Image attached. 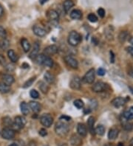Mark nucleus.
Listing matches in <instances>:
<instances>
[{"label":"nucleus","mask_w":133,"mask_h":146,"mask_svg":"<svg viewBox=\"0 0 133 146\" xmlns=\"http://www.w3.org/2000/svg\"><path fill=\"white\" fill-rule=\"evenodd\" d=\"M73 105L76 107L77 109H82L84 107V103L83 102V100H80V99H77V100H76L73 102Z\"/></svg>","instance_id":"34"},{"label":"nucleus","mask_w":133,"mask_h":146,"mask_svg":"<svg viewBox=\"0 0 133 146\" xmlns=\"http://www.w3.org/2000/svg\"><path fill=\"white\" fill-rule=\"evenodd\" d=\"M130 144H131L132 146H133V138L130 140Z\"/></svg>","instance_id":"57"},{"label":"nucleus","mask_w":133,"mask_h":146,"mask_svg":"<svg viewBox=\"0 0 133 146\" xmlns=\"http://www.w3.org/2000/svg\"><path fill=\"white\" fill-rule=\"evenodd\" d=\"M4 15V8L2 5L0 4V17H2Z\"/></svg>","instance_id":"50"},{"label":"nucleus","mask_w":133,"mask_h":146,"mask_svg":"<svg viewBox=\"0 0 133 146\" xmlns=\"http://www.w3.org/2000/svg\"><path fill=\"white\" fill-rule=\"evenodd\" d=\"M70 87L75 90H79L82 88V81L78 76L73 77L70 82Z\"/></svg>","instance_id":"7"},{"label":"nucleus","mask_w":133,"mask_h":146,"mask_svg":"<svg viewBox=\"0 0 133 146\" xmlns=\"http://www.w3.org/2000/svg\"><path fill=\"white\" fill-rule=\"evenodd\" d=\"M87 19L90 22L92 23H95L98 21V17L94 14V13H90V14L87 16Z\"/></svg>","instance_id":"37"},{"label":"nucleus","mask_w":133,"mask_h":146,"mask_svg":"<svg viewBox=\"0 0 133 146\" xmlns=\"http://www.w3.org/2000/svg\"><path fill=\"white\" fill-rule=\"evenodd\" d=\"M3 122L5 123V124L7 126H9L8 128H11V125H12V123H13L11 118L8 117H6L3 118Z\"/></svg>","instance_id":"39"},{"label":"nucleus","mask_w":133,"mask_h":146,"mask_svg":"<svg viewBox=\"0 0 133 146\" xmlns=\"http://www.w3.org/2000/svg\"><path fill=\"white\" fill-rule=\"evenodd\" d=\"M118 130L116 128H112L110 129V131L108 133V138L109 139H115V138H117L118 136Z\"/></svg>","instance_id":"26"},{"label":"nucleus","mask_w":133,"mask_h":146,"mask_svg":"<svg viewBox=\"0 0 133 146\" xmlns=\"http://www.w3.org/2000/svg\"><path fill=\"white\" fill-rule=\"evenodd\" d=\"M21 67L23 68H29V64H26V63H25V64H23L22 65H21Z\"/></svg>","instance_id":"53"},{"label":"nucleus","mask_w":133,"mask_h":146,"mask_svg":"<svg viewBox=\"0 0 133 146\" xmlns=\"http://www.w3.org/2000/svg\"><path fill=\"white\" fill-rule=\"evenodd\" d=\"M46 57V55L44 54H40V55H38L37 57L35 58V60H36V62L39 64H41V65H43V62H44V60Z\"/></svg>","instance_id":"35"},{"label":"nucleus","mask_w":133,"mask_h":146,"mask_svg":"<svg viewBox=\"0 0 133 146\" xmlns=\"http://www.w3.org/2000/svg\"><path fill=\"white\" fill-rule=\"evenodd\" d=\"M39 49H40V46H39V44L36 41L33 44V49L30 52V55H29V58L30 59H35V58L37 57V55H39Z\"/></svg>","instance_id":"12"},{"label":"nucleus","mask_w":133,"mask_h":146,"mask_svg":"<svg viewBox=\"0 0 133 146\" xmlns=\"http://www.w3.org/2000/svg\"><path fill=\"white\" fill-rule=\"evenodd\" d=\"M5 69H6V70H7L8 72H12V71H13V70H14V69H15L14 66H13V64H7V65H6V66H5Z\"/></svg>","instance_id":"43"},{"label":"nucleus","mask_w":133,"mask_h":146,"mask_svg":"<svg viewBox=\"0 0 133 146\" xmlns=\"http://www.w3.org/2000/svg\"><path fill=\"white\" fill-rule=\"evenodd\" d=\"M47 16L50 21H58L59 18V14L56 11L51 9L47 12Z\"/></svg>","instance_id":"16"},{"label":"nucleus","mask_w":133,"mask_h":146,"mask_svg":"<svg viewBox=\"0 0 133 146\" xmlns=\"http://www.w3.org/2000/svg\"><path fill=\"white\" fill-rule=\"evenodd\" d=\"M11 91V86L4 83H0V92L2 94H6Z\"/></svg>","instance_id":"28"},{"label":"nucleus","mask_w":133,"mask_h":146,"mask_svg":"<svg viewBox=\"0 0 133 146\" xmlns=\"http://www.w3.org/2000/svg\"><path fill=\"white\" fill-rule=\"evenodd\" d=\"M70 128L69 125L67 123L64 122L63 120H59L57 122L55 125V131L57 135L60 137H65L69 132Z\"/></svg>","instance_id":"1"},{"label":"nucleus","mask_w":133,"mask_h":146,"mask_svg":"<svg viewBox=\"0 0 133 146\" xmlns=\"http://www.w3.org/2000/svg\"><path fill=\"white\" fill-rule=\"evenodd\" d=\"M21 44L22 48H23L24 51L25 52H28L30 50V44L28 41V40L25 38H23L21 41Z\"/></svg>","instance_id":"23"},{"label":"nucleus","mask_w":133,"mask_h":146,"mask_svg":"<svg viewBox=\"0 0 133 146\" xmlns=\"http://www.w3.org/2000/svg\"><path fill=\"white\" fill-rule=\"evenodd\" d=\"M25 124H26V119L21 116H17L15 117L14 121L13 122L11 128L15 131H17L23 128Z\"/></svg>","instance_id":"3"},{"label":"nucleus","mask_w":133,"mask_h":146,"mask_svg":"<svg viewBox=\"0 0 133 146\" xmlns=\"http://www.w3.org/2000/svg\"><path fill=\"white\" fill-rule=\"evenodd\" d=\"M78 134L82 137H85L87 134V129L86 125L84 123H78L77 126Z\"/></svg>","instance_id":"14"},{"label":"nucleus","mask_w":133,"mask_h":146,"mask_svg":"<svg viewBox=\"0 0 133 146\" xmlns=\"http://www.w3.org/2000/svg\"><path fill=\"white\" fill-rule=\"evenodd\" d=\"M47 1L48 0H39V3L41 4V5H44V4L46 3Z\"/></svg>","instance_id":"51"},{"label":"nucleus","mask_w":133,"mask_h":146,"mask_svg":"<svg viewBox=\"0 0 133 146\" xmlns=\"http://www.w3.org/2000/svg\"><path fill=\"white\" fill-rule=\"evenodd\" d=\"M30 97L32 98H33V99H37L39 97V93L36 90H35V89H32V90L30 92Z\"/></svg>","instance_id":"38"},{"label":"nucleus","mask_w":133,"mask_h":146,"mask_svg":"<svg viewBox=\"0 0 133 146\" xmlns=\"http://www.w3.org/2000/svg\"><path fill=\"white\" fill-rule=\"evenodd\" d=\"M95 74H96V73H95L94 69H90V70H89L88 71L86 72L85 75H84L82 80H83L84 83H86V84H92V83L94 82L95 78H96Z\"/></svg>","instance_id":"6"},{"label":"nucleus","mask_w":133,"mask_h":146,"mask_svg":"<svg viewBox=\"0 0 133 146\" xmlns=\"http://www.w3.org/2000/svg\"><path fill=\"white\" fill-rule=\"evenodd\" d=\"M43 65L47 66V67H52L53 65V59L50 57H49V56H47L46 55V57H45L44 60V62H43Z\"/></svg>","instance_id":"31"},{"label":"nucleus","mask_w":133,"mask_h":146,"mask_svg":"<svg viewBox=\"0 0 133 146\" xmlns=\"http://www.w3.org/2000/svg\"><path fill=\"white\" fill-rule=\"evenodd\" d=\"M98 14L99 15V16L101 18H104L105 16V11L104 8L101 7L98 10Z\"/></svg>","instance_id":"42"},{"label":"nucleus","mask_w":133,"mask_h":146,"mask_svg":"<svg viewBox=\"0 0 133 146\" xmlns=\"http://www.w3.org/2000/svg\"><path fill=\"white\" fill-rule=\"evenodd\" d=\"M9 45H10V42L6 38H3L2 41H0V48L2 50H6L8 48Z\"/></svg>","instance_id":"32"},{"label":"nucleus","mask_w":133,"mask_h":146,"mask_svg":"<svg viewBox=\"0 0 133 146\" xmlns=\"http://www.w3.org/2000/svg\"><path fill=\"white\" fill-rule=\"evenodd\" d=\"M1 135H2V137L3 139L11 140V139H13L15 137L16 131L13 130L11 128H5L2 131Z\"/></svg>","instance_id":"5"},{"label":"nucleus","mask_w":133,"mask_h":146,"mask_svg":"<svg viewBox=\"0 0 133 146\" xmlns=\"http://www.w3.org/2000/svg\"><path fill=\"white\" fill-rule=\"evenodd\" d=\"M68 44L72 46H76L82 41V36L76 31H71L68 38Z\"/></svg>","instance_id":"2"},{"label":"nucleus","mask_w":133,"mask_h":146,"mask_svg":"<svg viewBox=\"0 0 133 146\" xmlns=\"http://www.w3.org/2000/svg\"><path fill=\"white\" fill-rule=\"evenodd\" d=\"M2 80H3L4 84H7L8 86L12 85L15 81V79L13 78V76H12L11 75H4L3 77H2Z\"/></svg>","instance_id":"17"},{"label":"nucleus","mask_w":133,"mask_h":146,"mask_svg":"<svg viewBox=\"0 0 133 146\" xmlns=\"http://www.w3.org/2000/svg\"><path fill=\"white\" fill-rule=\"evenodd\" d=\"M59 51V48H58V46L56 45H50V46H47L45 47L44 50V53L45 55L47 56H50V55H55Z\"/></svg>","instance_id":"9"},{"label":"nucleus","mask_w":133,"mask_h":146,"mask_svg":"<svg viewBox=\"0 0 133 146\" xmlns=\"http://www.w3.org/2000/svg\"><path fill=\"white\" fill-rule=\"evenodd\" d=\"M124 117L126 119H133V106L130 108V109L126 111L124 114Z\"/></svg>","instance_id":"29"},{"label":"nucleus","mask_w":133,"mask_h":146,"mask_svg":"<svg viewBox=\"0 0 133 146\" xmlns=\"http://www.w3.org/2000/svg\"><path fill=\"white\" fill-rule=\"evenodd\" d=\"M124 128L126 131H132L133 129V124L130 123H126L124 125Z\"/></svg>","instance_id":"41"},{"label":"nucleus","mask_w":133,"mask_h":146,"mask_svg":"<svg viewBox=\"0 0 133 146\" xmlns=\"http://www.w3.org/2000/svg\"><path fill=\"white\" fill-rule=\"evenodd\" d=\"M105 74H106V70L104 68L101 67L98 70V75H100V76H104Z\"/></svg>","instance_id":"44"},{"label":"nucleus","mask_w":133,"mask_h":146,"mask_svg":"<svg viewBox=\"0 0 133 146\" xmlns=\"http://www.w3.org/2000/svg\"><path fill=\"white\" fill-rule=\"evenodd\" d=\"M111 104L114 107L118 109V108H120V107L124 106V104H126V100H125V98L119 97V98H116L113 99L111 102Z\"/></svg>","instance_id":"13"},{"label":"nucleus","mask_w":133,"mask_h":146,"mask_svg":"<svg viewBox=\"0 0 133 146\" xmlns=\"http://www.w3.org/2000/svg\"><path fill=\"white\" fill-rule=\"evenodd\" d=\"M129 41L130 42V44H132V45L133 46V38H130V39H129Z\"/></svg>","instance_id":"54"},{"label":"nucleus","mask_w":133,"mask_h":146,"mask_svg":"<svg viewBox=\"0 0 133 146\" xmlns=\"http://www.w3.org/2000/svg\"><path fill=\"white\" fill-rule=\"evenodd\" d=\"M44 78L48 84H53L55 80V76L52 73H50V72H46L44 73Z\"/></svg>","instance_id":"22"},{"label":"nucleus","mask_w":133,"mask_h":146,"mask_svg":"<svg viewBox=\"0 0 133 146\" xmlns=\"http://www.w3.org/2000/svg\"><path fill=\"white\" fill-rule=\"evenodd\" d=\"M126 50H127V52L133 57V47H132V46H128L127 48H126Z\"/></svg>","instance_id":"47"},{"label":"nucleus","mask_w":133,"mask_h":146,"mask_svg":"<svg viewBox=\"0 0 133 146\" xmlns=\"http://www.w3.org/2000/svg\"><path fill=\"white\" fill-rule=\"evenodd\" d=\"M64 61L68 66L73 69H77L78 67V62L76 59L71 55H67L64 57Z\"/></svg>","instance_id":"8"},{"label":"nucleus","mask_w":133,"mask_h":146,"mask_svg":"<svg viewBox=\"0 0 133 146\" xmlns=\"http://www.w3.org/2000/svg\"><path fill=\"white\" fill-rule=\"evenodd\" d=\"M128 36H129V34L126 31H122L118 36V39L120 42L124 43L128 38Z\"/></svg>","instance_id":"30"},{"label":"nucleus","mask_w":133,"mask_h":146,"mask_svg":"<svg viewBox=\"0 0 133 146\" xmlns=\"http://www.w3.org/2000/svg\"><path fill=\"white\" fill-rule=\"evenodd\" d=\"M39 87L43 94H47L49 91V86L44 81H40L39 84Z\"/></svg>","instance_id":"27"},{"label":"nucleus","mask_w":133,"mask_h":146,"mask_svg":"<svg viewBox=\"0 0 133 146\" xmlns=\"http://www.w3.org/2000/svg\"><path fill=\"white\" fill-rule=\"evenodd\" d=\"M128 74H129V75H130L132 78H133V69L132 70H130V71L128 72Z\"/></svg>","instance_id":"52"},{"label":"nucleus","mask_w":133,"mask_h":146,"mask_svg":"<svg viewBox=\"0 0 133 146\" xmlns=\"http://www.w3.org/2000/svg\"><path fill=\"white\" fill-rule=\"evenodd\" d=\"M82 137H80L78 134H73L71 136L70 139V143L72 146H81L82 145Z\"/></svg>","instance_id":"10"},{"label":"nucleus","mask_w":133,"mask_h":146,"mask_svg":"<svg viewBox=\"0 0 133 146\" xmlns=\"http://www.w3.org/2000/svg\"><path fill=\"white\" fill-rule=\"evenodd\" d=\"M0 64H1V65H4V66H5V57H4L2 55H1V54H0Z\"/></svg>","instance_id":"46"},{"label":"nucleus","mask_w":133,"mask_h":146,"mask_svg":"<svg viewBox=\"0 0 133 146\" xmlns=\"http://www.w3.org/2000/svg\"><path fill=\"white\" fill-rule=\"evenodd\" d=\"M70 16V18L73 19L79 20L82 18V13L79 10L76 9L71 11Z\"/></svg>","instance_id":"20"},{"label":"nucleus","mask_w":133,"mask_h":146,"mask_svg":"<svg viewBox=\"0 0 133 146\" xmlns=\"http://www.w3.org/2000/svg\"><path fill=\"white\" fill-rule=\"evenodd\" d=\"M7 55H8L9 59L13 63H16L18 61V56L16 52H14V50H9L7 51Z\"/></svg>","instance_id":"24"},{"label":"nucleus","mask_w":133,"mask_h":146,"mask_svg":"<svg viewBox=\"0 0 133 146\" xmlns=\"http://www.w3.org/2000/svg\"><path fill=\"white\" fill-rule=\"evenodd\" d=\"M6 36H7V32H6L5 29L0 25V37L5 38Z\"/></svg>","instance_id":"40"},{"label":"nucleus","mask_w":133,"mask_h":146,"mask_svg":"<svg viewBox=\"0 0 133 146\" xmlns=\"http://www.w3.org/2000/svg\"><path fill=\"white\" fill-rule=\"evenodd\" d=\"M60 119L61 120L64 119V120H66V121H69V120L71 119V118L70 117H68V116H61L60 117Z\"/></svg>","instance_id":"49"},{"label":"nucleus","mask_w":133,"mask_h":146,"mask_svg":"<svg viewBox=\"0 0 133 146\" xmlns=\"http://www.w3.org/2000/svg\"><path fill=\"white\" fill-rule=\"evenodd\" d=\"M114 61H115V55L112 51H110V62L114 63Z\"/></svg>","instance_id":"48"},{"label":"nucleus","mask_w":133,"mask_h":146,"mask_svg":"<svg viewBox=\"0 0 133 146\" xmlns=\"http://www.w3.org/2000/svg\"><path fill=\"white\" fill-rule=\"evenodd\" d=\"M9 146H19V145L17 144V143H12V144L11 145H10Z\"/></svg>","instance_id":"55"},{"label":"nucleus","mask_w":133,"mask_h":146,"mask_svg":"<svg viewBox=\"0 0 133 146\" xmlns=\"http://www.w3.org/2000/svg\"><path fill=\"white\" fill-rule=\"evenodd\" d=\"M59 146H68V145L65 144V143H61V144L59 145Z\"/></svg>","instance_id":"56"},{"label":"nucleus","mask_w":133,"mask_h":146,"mask_svg":"<svg viewBox=\"0 0 133 146\" xmlns=\"http://www.w3.org/2000/svg\"><path fill=\"white\" fill-rule=\"evenodd\" d=\"M39 135L41 136V137H45V136L47 135V131L46 129H44V128H41L39 130Z\"/></svg>","instance_id":"45"},{"label":"nucleus","mask_w":133,"mask_h":146,"mask_svg":"<svg viewBox=\"0 0 133 146\" xmlns=\"http://www.w3.org/2000/svg\"><path fill=\"white\" fill-rule=\"evenodd\" d=\"M20 109H21V113L24 115H27L29 114V112H30L28 105L25 102H21V104H20Z\"/></svg>","instance_id":"25"},{"label":"nucleus","mask_w":133,"mask_h":146,"mask_svg":"<svg viewBox=\"0 0 133 146\" xmlns=\"http://www.w3.org/2000/svg\"><path fill=\"white\" fill-rule=\"evenodd\" d=\"M35 78H36V77H33V78H31L28 79V80H27L26 82L25 83V84H24L23 88H25H25L30 87V86L33 84V82L35 81Z\"/></svg>","instance_id":"36"},{"label":"nucleus","mask_w":133,"mask_h":146,"mask_svg":"<svg viewBox=\"0 0 133 146\" xmlns=\"http://www.w3.org/2000/svg\"><path fill=\"white\" fill-rule=\"evenodd\" d=\"M95 131H96V134H98V135L102 136L104 134L105 132V128L104 126H103L102 125H98L96 128H95Z\"/></svg>","instance_id":"33"},{"label":"nucleus","mask_w":133,"mask_h":146,"mask_svg":"<svg viewBox=\"0 0 133 146\" xmlns=\"http://www.w3.org/2000/svg\"><path fill=\"white\" fill-rule=\"evenodd\" d=\"M44 146H48V145H44Z\"/></svg>","instance_id":"58"},{"label":"nucleus","mask_w":133,"mask_h":146,"mask_svg":"<svg viewBox=\"0 0 133 146\" xmlns=\"http://www.w3.org/2000/svg\"><path fill=\"white\" fill-rule=\"evenodd\" d=\"M40 123L42 125L49 128L53 123V118L50 114H44L40 117Z\"/></svg>","instance_id":"4"},{"label":"nucleus","mask_w":133,"mask_h":146,"mask_svg":"<svg viewBox=\"0 0 133 146\" xmlns=\"http://www.w3.org/2000/svg\"><path fill=\"white\" fill-rule=\"evenodd\" d=\"M29 107L35 113H38L41 111V106H40V104L38 102L30 101L29 103Z\"/></svg>","instance_id":"19"},{"label":"nucleus","mask_w":133,"mask_h":146,"mask_svg":"<svg viewBox=\"0 0 133 146\" xmlns=\"http://www.w3.org/2000/svg\"><path fill=\"white\" fill-rule=\"evenodd\" d=\"M106 86H107V85H106V84L101 82V81H99V82L96 83V84L93 85L92 89L94 92L99 93L105 91L106 89Z\"/></svg>","instance_id":"11"},{"label":"nucleus","mask_w":133,"mask_h":146,"mask_svg":"<svg viewBox=\"0 0 133 146\" xmlns=\"http://www.w3.org/2000/svg\"><path fill=\"white\" fill-rule=\"evenodd\" d=\"M94 124H95V118L93 117H90L87 119V126H88L89 130L92 134H95L96 131H95L94 128Z\"/></svg>","instance_id":"18"},{"label":"nucleus","mask_w":133,"mask_h":146,"mask_svg":"<svg viewBox=\"0 0 133 146\" xmlns=\"http://www.w3.org/2000/svg\"><path fill=\"white\" fill-rule=\"evenodd\" d=\"M74 6V2L72 0H65L63 3V8L66 13H68L70 10Z\"/></svg>","instance_id":"21"},{"label":"nucleus","mask_w":133,"mask_h":146,"mask_svg":"<svg viewBox=\"0 0 133 146\" xmlns=\"http://www.w3.org/2000/svg\"><path fill=\"white\" fill-rule=\"evenodd\" d=\"M33 31L34 34L39 37H44L46 35V31L43 27L38 26V25H35L33 27Z\"/></svg>","instance_id":"15"}]
</instances>
